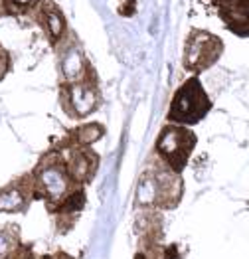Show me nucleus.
I'll use <instances>...</instances> for the list:
<instances>
[{
    "label": "nucleus",
    "instance_id": "f257e3e1",
    "mask_svg": "<svg viewBox=\"0 0 249 259\" xmlns=\"http://www.w3.org/2000/svg\"><path fill=\"white\" fill-rule=\"evenodd\" d=\"M182 196H184L182 174L174 172L170 166H166L158 158V162L154 166L146 168L141 176L135 202H137V206H143V208L172 210L180 204Z\"/></svg>",
    "mask_w": 249,
    "mask_h": 259
},
{
    "label": "nucleus",
    "instance_id": "f03ea898",
    "mask_svg": "<svg viewBox=\"0 0 249 259\" xmlns=\"http://www.w3.org/2000/svg\"><path fill=\"white\" fill-rule=\"evenodd\" d=\"M30 176L34 182V200L46 202V208L62 202L77 186L67 172V164L58 149L46 152Z\"/></svg>",
    "mask_w": 249,
    "mask_h": 259
},
{
    "label": "nucleus",
    "instance_id": "7ed1b4c3",
    "mask_svg": "<svg viewBox=\"0 0 249 259\" xmlns=\"http://www.w3.org/2000/svg\"><path fill=\"white\" fill-rule=\"evenodd\" d=\"M212 111V99L198 75H190L172 95L166 113V123L194 127L202 123Z\"/></svg>",
    "mask_w": 249,
    "mask_h": 259
},
{
    "label": "nucleus",
    "instance_id": "20e7f679",
    "mask_svg": "<svg viewBox=\"0 0 249 259\" xmlns=\"http://www.w3.org/2000/svg\"><path fill=\"white\" fill-rule=\"evenodd\" d=\"M196 143H198V137L190 127L166 123L156 137L154 154L174 172L182 174L192 152L196 149Z\"/></svg>",
    "mask_w": 249,
    "mask_h": 259
},
{
    "label": "nucleus",
    "instance_id": "39448f33",
    "mask_svg": "<svg viewBox=\"0 0 249 259\" xmlns=\"http://www.w3.org/2000/svg\"><path fill=\"white\" fill-rule=\"evenodd\" d=\"M224 40L208 30L194 28L186 38L184 44V56H182V65L188 73L200 75L202 71L210 69L212 65L220 62L224 56Z\"/></svg>",
    "mask_w": 249,
    "mask_h": 259
},
{
    "label": "nucleus",
    "instance_id": "423d86ee",
    "mask_svg": "<svg viewBox=\"0 0 249 259\" xmlns=\"http://www.w3.org/2000/svg\"><path fill=\"white\" fill-rule=\"evenodd\" d=\"M60 103L62 109L75 121L87 119L95 113L101 103V93L97 83V73L73 83H60Z\"/></svg>",
    "mask_w": 249,
    "mask_h": 259
},
{
    "label": "nucleus",
    "instance_id": "0eeeda50",
    "mask_svg": "<svg viewBox=\"0 0 249 259\" xmlns=\"http://www.w3.org/2000/svg\"><path fill=\"white\" fill-rule=\"evenodd\" d=\"M62 152L63 160L67 164V172L71 176V180L77 186H87L99 168V156L91 147H77L71 145L65 137L54 147Z\"/></svg>",
    "mask_w": 249,
    "mask_h": 259
},
{
    "label": "nucleus",
    "instance_id": "6e6552de",
    "mask_svg": "<svg viewBox=\"0 0 249 259\" xmlns=\"http://www.w3.org/2000/svg\"><path fill=\"white\" fill-rule=\"evenodd\" d=\"M224 26L237 38H249V0H210Z\"/></svg>",
    "mask_w": 249,
    "mask_h": 259
},
{
    "label": "nucleus",
    "instance_id": "1a4fd4ad",
    "mask_svg": "<svg viewBox=\"0 0 249 259\" xmlns=\"http://www.w3.org/2000/svg\"><path fill=\"white\" fill-rule=\"evenodd\" d=\"M85 202H87L85 186H75L62 202H58L56 206L48 208V212L56 220V230L60 234H67L75 226L77 216L81 214V210L85 208Z\"/></svg>",
    "mask_w": 249,
    "mask_h": 259
},
{
    "label": "nucleus",
    "instance_id": "9d476101",
    "mask_svg": "<svg viewBox=\"0 0 249 259\" xmlns=\"http://www.w3.org/2000/svg\"><path fill=\"white\" fill-rule=\"evenodd\" d=\"M65 44V40H63ZM95 69L89 64V60L85 58L83 50L77 44H65L60 54V75H62V83H73V81H81L85 77L93 75Z\"/></svg>",
    "mask_w": 249,
    "mask_h": 259
},
{
    "label": "nucleus",
    "instance_id": "9b49d317",
    "mask_svg": "<svg viewBox=\"0 0 249 259\" xmlns=\"http://www.w3.org/2000/svg\"><path fill=\"white\" fill-rule=\"evenodd\" d=\"M32 200H34V182L32 176L26 174L0 188V212L2 214L24 212Z\"/></svg>",
    "mask_w": 249,
    "mask_h": 259
},
{
    "label": "nucleus",
    "instance_id": "f8f14e48",
    "mask_svg": "<svg viewBox=\"0 0 249 259\" xmlns=\"http://www.w3.org/2000/svg\"><path fill=\"white\" fill-rule=\"evenodd\" d=\"M34 12H36V20L44 28L50 44L54 48H58L67 36V20L60 10V6L52 0H42L40 6Z\"/></svg>",
    "mask_w": 249,
    "mask_h": 259
},
{
    "label": "nucleus",
    "instance_id": "ddd939ff",
    "mask_svg": "<svg viewBox=\"0 0 249 259\" xmlns=\"http://www.w3.org/2000/svg\"><path fill=\"white\" fill-rule=\"evenodd\" d=\"M103 137H105V127L101 123H81L75 129L69 131L65 139L71 145H77V147H91L97 141H101Z\"/></svg>",
    "mask_w": 249,
    "mask_h": 259
},
{
    "label": "nucleus",
    "instance_id": "4468645a",
    "mask_svg": "<svg viewBox=\"0 0 249 259\" xmlns=\"http://www.w3.org/2000/svg\"><path fill=\"white\" fill-rule=\"evenodd\" d=\"M20 243L22 241H20V236H18V230L14 226L0 228V259L10 255Z\"/></svg>",
    "mask_w": 249,
    "mask_h": 259
},
{
    "label": "nucleus",
    "instance_id": "2eb2a0df",
    "mask_svg": "<svg viewBox=\"0 0 249 259\" xmlns=\"http://www.w3.org/2000/svg\"><path fill=\"white\" fill-rule=\"evenodd\" d=\"M42 0H2V10L6 14L12 16H20V14H30L40 6Z\"/></svg>",
    "mask_w": 249,
    "mask_h": 259
},
{
    "label": "nucleus",
    "instance_id": "dca6fc26",
    "mask_svg": "<svg viewBox=\"0 0 249 259\" xmlns=\"http://www.w3.org/2000/svg\"><path fill=\"white\" fill-rule=\"evenodd\" d=\"M34 255V251H32V247L30 245H24V243H20L10 255H6L4 259H28Z\"/></svg>",
    "mask_w": 249,
    "mask_h": 259
},
{
    "label": "nucleus",
    "instance_id": "f3484780",
    "mask_svg": "<svg viewBox=\"0 0 249 259\" xmlns=\"http://www.w3.org/2000/svg\"><path fill=\"white\" fill-rule=\"evenodd\" d=\"M8 69H10V56H8V52L0 46V79L8 73Z\"/></svg>",
    "mask_w": 249,
    "mask_h": 259
},
{
    "label": "nucleus",
    "instance_id": "a211bd4d",
    "mask_svg": "<svg viewBox=\"0 0 249 259\" xmlns=\"http://www.w3.org/2000/svg\"><path fill=\"white\" fill-rule=\"evenodd\" d=\"M44 259H73L71 255L63 253V251H58V253H52V255H44Z\"/></svg>",
    "mask_w": 249,
    "mask_h": 259
},
{
    "label": "nucleus",
    "instance_id": "6ab92c4d",
    "mask_svg": "<svg viewBox=\"0 0 249 259\" xmlns=\"http://www.w3.org/2000/svg\"><path fill=\"white\" fill-rule=\"evenodd\" d=\"M135 259H145V255H143V253H141V251H139V253H137V255H135Z\"/></svg>",
    "mask_w": 249,
    "mask_h": 259
},
{
    "label": "nucleus",
    "instance_id": "aec40b11",
    "mask_svg": "<svg viewBox=\"0 0 249 259\" xmlns=\"http://www.w3.org/2000/svg\"><path fill=\"white\" fill-rule=\"evenodd\" d=\"M28 259H44V257H36V255H32V257H28Z\"/></svg>",
    "mask_w": 249,
    "mask_h": 259
},
{
    "label": "nucleus",
    "instance_id": "412c9836",
    "mask_svg": "<svg viewBox=\"0 0 249 259\" xmlns=\"http://www.w3.org/2000/svg\"><path fill=\"white\" fill-rule=\"evenodd\" d=\"M0 10H2V6H0Z\"/></svg>",
    "mask_w": 249,
    "mask_h": 259
}]
</instances>
